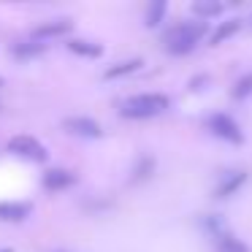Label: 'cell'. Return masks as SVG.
Here are the masks:
<instances>
[{
	"label": "cell",
	"instance_id": "1",
	"mask_svg": "<svg viewBox=\"0 0 252 252\" xmlns=\"http://www.w3.org/2000/svg\"><path fill=\"white\" fill-rule=\"evenodd\" d=\"M171 106L168 95H160V93H141V95H133L122 103V117L127 120H149V117H158L163 114L165 109Z\"/></svg>",
	"mask_w": 252,
	"mask_h": 252
},
{
	"label": "cell",
	"instance_id": "2",
	"mask_svg": "<svg viewBox=\"0 0 252 252\" xmlns=\"http://www.w3.org/2000/svg\"><path fill=\"white\" fill-rule=\"evenodd\" d=\"M203 35V25L201 22H185V25H176L174 30H168L165 35V49L171 55H187V52L195 49V44L201 41Z\"/></svg>",
	"mask_w": 252,
	"mask_h": 252
},
{
	"label": "cell",
	"instance_id": "3",
	"mask_svg": "<svg viewBox=\"0 0 252 252\" xmlns=\"http://www.w3.org/2000/svg\"><path fill=\"white\" fill-rule=\"evenodd\" d=\"M8 152H14L17 158H28V160H46V149L33 136H14L8 141Z\"/></svg>",
	"mask_w": 252,
	"mask_h": 252
},
{
	"label": "cell",
	"instance_id": "4",
	"mask_svg": "<svg viewBox=\"0 0 252 252\" xmlns=\"http://www.w3.org/2000/svg\"><path fill=\"white\" fill-rule=\"evenodd\" d=\"M209 130L214 133L217 138H225V141H233V144H239L241 138V127L233 122V117H228V114H214L212 120H209Z\"/></svg>",
	"mask_w": 252,
	"mask_h": 252
},
{
	"label": "cell",
	"instance_id": "5",
	"mask_svg": "<svg viewBox=\"0 0 252 252\" xmlns=\"http://www.w3.org/2000/svg\"><path fill=\"white\" fill-rule=\"evenodd\" d=\"M65 130L73 136H84V138H98L100 136V125L90 117H71L65 120Z\"/></svg>",
	"mask_w": 252,
	"mask_h": 252
},
{
	"label": "cell",
	"instance_id": "6",
	"mask_svg": "<svg viewBox=\"0 0 252 252\" xmlns=\"http://www.w3.org/2000/svg\"><path fill=\"white\" fill-rule=\"evenodd\" d=\"M73 185V174L65 168H52L44 174V187L46 190H65Z\"/></svg>",
	"mask_w": 252,
	"mask_h": 252
},
{
	"label": "cell",
	"instance_id": "7",
	"mask_svg": "<svg viewBox=\"0 0 252 252\" xmlns=\"http://www.w3.org/2000/svg\"><path fill=\"white\" fill-rule=\"evenodd\" d=\"M247 182V174L244 171H233V174H228L222 182H220V187H217V198H228V195H233L236 190H241V185Z\"/></svg>",
	"mask_w": 252,
	"mask_h": 252
},
{
	"label": "cell",
	"instance_id": "8",
	"mask_svg": "<svg viewBox=\"0 0 252 252\" xmlns=\"http://www.w3.org/2000/svg\"><path fill=\"white\" fill-rule=\"evenodd\" d=\"M71 28H73V25L68 22V19H57V22L41 25V28L35 30V35H38V38H60V35L71 33Z\"/></svg>",
	"mask_w": 252,
	"mask_h": 252
},
{
	"label": "cell",
	"instance_id": "9",
	"mask_svg": "<svg viewBox=\"0 0 252 252\" xmlns=\"http://www.w3.org/2000/svg\"><path fill=\"white\" fill-rule=\"evenodd\" d=\"M30 214L28 203H17V201H8V203H0V220H11V222H22L25 217Z\"/></svg>",
	"mask_w": 252,
	"mask_h": 252
},
{
	"label": "cell",
	"instance_id": "10",
	"mask_svg": "<svg viewBox=\"0 0 252 252\" xmlns=\"http://www.w3.org/2000/svg\"><path fill=\"white\" fill-rule=\"evenodd\" d=\"M68 49L73 52V55H82V57H100V46L93 44V41H84V38H73L71 44H68Z\"/></svg>",
	"mask_w": 252,
	"mask_h": 252
},
{
	"label": "cell",
	"instance_id": "11",
	"mask_svg": "<svg viewBox=\"0 0 252 252\" xmlns=\"http://www.w3.org/2000/svg\"><path fill=\"white\" fill-rule=\"evenodd\" d=\"M165 11H168L165 0H155V3H149V8H147V28H158V25L163 22Z\"/></svg>",
	"mask_w": 252,
	"mask_h": 252
},
{
	"label": "cell",
	"instance_id": "12",
	"mask_svg": "<svg viewBox=\"0 0 252 252\" xmlns=\"http://www.w3.org/2000/svg\"><path fill=\"white\" fill-rule=\"evenodd\" d=\"M241 28V22L239 19H230V22H225V25H220L217 30H214V35H212V46H220L222 41H228L230 35L236 33V30Z\"/></svg>",
	"mask_w": 252,
	"mask_h": 252
},
{
	"label": "cell",
	"instance_id": "13",
	"mask_svg": "<svg viewBox=\"0 0 252 252\" xmlns=\"http://www.w3.org/2000/svg\"><path fill=\"white\" fill-rule=\"evenodd\" d=\"M44 52V44H38V41H22V44L14 46V55L22 57V60H28V57H35Z\"/></svg>",
	"mask_w": 252,
	"mask_h": 252
},
{
	"label": "cell",
	"instance_id": "14",
	"mask_svg": "<svg viewBox=\"0 0 252 252\" xmlns=\"http://www.w3.org/2000/svg\"><path fill=\"white\" fill-rule=\"evenodd\" d=\"M141 68V60H127V63H120V65L109 68L106 71V79H117V76H127V73H136Z\"/></svg>",
	"mask_w": 252,
	"mask_h": 252
},
{
	"label": "cell",
	"instance_id": "15",
	"mask_svg": "<svg viewBox=\"0 0 252 252\" xmlns=\"http://www.w3.org/2000/svg\"><path fill=\"white\" fill-rule=\"evenodd\" d=\"M195 14L198 17H217V14H222V3H214V0H201V3H195Z\"/></svg>",
	"mask_w": 252,
	"mask_h": 252
},
{
	"label": "cell",
	"instance_id": "16",
	"mask_svg": "<svg viewBox=\"0 0 252 252\" xmlns=\"http://www.w3.org/2000/svg\"><path fill=\"white\" fill-rule=\"evenodd\" d=\"M217 250H220V252H250L239 239H236V236H220Z\"/></svg>",
	"mask_w": 252,
	"mask_h": 252
},
{
	"label": "cell",
	"instance_id": "17",
	"mask_svg": "<svg viewBox=\"0 0 252 252\" xmlns=\"http://www.w3.org/2000/svg\"><path fill=\"white\" fill-rule=\"evenodd\" d=\"M250 93H252V73H247V76H241L239 82H236L233 98H247Z\"/></svg>",
	"mask_w": 252,
	"mask_h": 252
},
{
	"label": "cell",
	"instance_id": "18",
	"mask_svg": "<svg viewBox=\"0 0 252 252\" xmlns=\"http://www.w3.org/2000/svg\"><path fill=\"white\" fill-rule=\"evenodd\" d=\"M0 252H14V250H0Z\"/></svg>",
	"mask_w": 252,
	"mask_h": 252
},
{
	"label": "cell",
	"instance_id": "19",
	"mask_svg": "<svg viewBox=\"0 0 252 252\" xmlns=\"http://www.w3.org/2000/svg\"><path fill=\"white\" fill-rule=\"evenodd\" d=\"M0 87H3V79H0Z\"/></svg>",
	"mask_w": 252,
	"mask_h": 252
}]
</instances>
